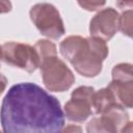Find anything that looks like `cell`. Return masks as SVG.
<instances>
[{
	"label": "cell",
	"mask_w": 133,
	"mask_h": 133,
	"mask_svg": "<svg viewBox=\"0 0 133 133\" xmlns=\"http://www.w3.org/2000/svg\"><path fill=\"white\" fill-rule=\"evenodd\" d=\"M116 6L122 10L132 9L133 0H116Z\"/></svg>",
	"instance_id": "15"
},
{
	"label": "cell",
	"mask_w": 133,
	"mask_h": 133,
	"mask_svg": "<svg viewBox=\"0 0 133 133\" xmlns=\"http://www.w3.org/2000/svg\"><path fill=\"white\" fill-rule=\"evenodd\" d=\"M114 101L117 105L124 108H132L133 106V80L117 81L111 80L108 84Z\"/></svg>",
	"instance_id": "9"
},
{
	"label": "cell",
	"mask_w": 133,
	"mask_h": 133,
	"mask_svg": "<svg viewBox=\"0 0 133 133\" xmlns=\"http://www.w3.org/2000/svg\"><path fill=\"white\" fill-rule=\"evenodd\" d=\"M95 89L91 86H79L72 91L71 99L64 104V116L75 123L85 122L92 113V96Z\"/></svg>",
	"instance_id": "6"
},
{
	"label": "cell",
	"mask_w": 133,
	"mask_h": 133,
	"mask_svg": "<svg viewBox=\"0 0 133 133\" xmlns=\"http://www.w3.org/2000/svg\"><path fill=\"white\" fill-rule=\"evenodd\" d=\"M112 80L117 81H132L133 80V72L131 63H118L113 66L111 71Z\"/></svg>",
	"instance_id": "12"
},
{
	"label": "cell",
	"mask_w": 133,
	"mask_h": 133,
	"mask_svg": "<svg viewBox=\"0 0 133 133\" xmlns=\"http://www.w3.org/2000/svg\"><path fill=\"white\" fill-rule=\"evenodd\" d=\"M119 14L112 7L98 11L89 22L90 36L101 38L105 42L111 39L118 30Z\"/></svg>",
	"instance_id": "8"
},
{
	"label": "cell",
	"mask_w": 133,
	"mask_h": 133,
	"mask_svg": "<svg viewBox=\"0 0 133 133\" xmlns=\"http://www.w3.org/2000/svg\"><path fill=\"white\" fill-rule=\"evenodd\" d=\"M33 47L37 53L39 63L48 57L57 55V49L55 44L49 39H38Z\"/></svg>",
	"instance_id": "11"
},
{
	"label": "cell",
	"mask_w": 133,
	"mask_h": 133,
	"mask_svg": "<svg viewBox=\"0 0 133 133\" xmlns=\"http://www.w3.org/2000/svg\"><path fill=\"white\" fill-rule=\"evenodd\" d=\"M30 19L36 29L51 39H58L65 33L63 21L58 9L51 3H36L29 11Z\"/></svg>",
	"instance_id": "4"
},
{
	"label": "cell",
	"mask_w": 133,
	"mask_h": 133,
	"mask_svg": "<svg viewBox=\"0 0 133 133\" xmlns=\"http://www.w3.org/2000/svg\"><path fill=\"white\" fill-rule=\"evenodd\" d=\"M62 131H81V128H79V127H75L74 125H70L69 127H66L64 130H62Z\"/></svg>",
	"instance_id": "18"
},
{
	"label": "cell",
	"mask_w": 133,
	"mask_h": 133,
	"mask_svg": "<svg viewBox=\"0 0 133 133\" xmlns=\"http://www.w3.org/2000/svg\"><path fill=\"white\" fill-rule=\"evenodd\" d=\"M6 85H7V79L5 78L4 75H2L0 73V95L5 90Z\"/></svg>",
	"instance_id": "17"
},
{
	"label": "cell",
	"mask_w": 133,
	"mask_h": 133,
	"mask_svg": "<svg viewBox=\"0 0 133 133\" xmlns=\"http://www.w3.org/2000/svg\"><path fill=\"white\" fill-rule=\"evenodd\" d=\"M0 60H1V46H0Z\"/></svg>",
	"instance_id": "19"
},
{
	"label": "cell",
	"mask_w": 133,
	"mask_h": 133,
	"mask_svg": "<svg viewBox=\"0 0 133 133\" xmlns=\"http://www.w3.org/2000/svg\"><path fill=\"white\" fill-rule=\"evenodd\" d=\"M129 114L119 105H114L98 117L91 118L86 125V131L94 132H124L129 123Z\"/></svg>",
	"instance_id": "7"
},
{
	"label": "cell",
	"mask_w": 133,
	"mask_h": 133,
	"mask_svg": "<svg viewBox=\"0 0 133 133\" xmlns=\"http://www.w3.org/2000/svg\"><path fill=\"white\" fill-rule=\"evenodd\" d=\"M117 105L114 101V98L108 88V86L95 90L92 96V111L96 114H102L108 109Z\"/></svg>",
	"instance_id": "10"
},
{
	"label": "cell",
	"mask_w": 133,
	"mask_h": 133,
	"mask_svg": "<svg viewBox=\"0 0 133 133\" xmlns=\"http://www.w3.org/2000/svg\"><path fill=\"white\" fill-rule=\"evenodd\" d=\"M77 2L83 9L95 11L103 7L106 3V0H77Z\"/></svg>",
	"instance_id": "14"
},
{
	"label": "cell",
	"mask_w": 133,
	"mask_h": 133,
	"mask_svg": "<svg viewBox=\"0 0 133 133\" xmlns=\"http://www.w3.org/2000/svg\"><path fill=\"white\" fill-rule=\"evenodd\" d=\"M12 4L10 0H0V14H7L11 10Z\"/></svg>",
	"instance_id": "16"
},
{
	"label": "cell",
	"mask_w": 133,
	"mask_h": 133,
	"mask_svg": "<svg viewBox=\"0 0 133 133\" xmlns=\"http://www.w3.org/2000/svg\"><path fill=\"white\" fill-rule=\"evenodd\" d=\"M61 55L73 65L75 71L83 77L98 76L107 58L109 49L105 41L89 36L70 35L59 45Z\"/></svg>",
	"instance_id": "2"
},
{
	"label": "cell",
	"mask_w": 133,
	"mask_h": 133,
	"mask_svg": "<svg viewBox=\"0 0 133 133\" xmlns=\"http://www.w3.org/2000/svg\"><path fill=\"white\" fill-rule=\"evenodd\" d=\"M132 24H133V11L132 9L124 10L118 18V30L128 37L132 36Z\"/></svg>",
	"instance_id": "13"
},
{
	"label": "cell",
	"mask_w": 133,
	"mask_h": 133,
	"mask_svg": "<svg viewBox=\"0 0 133 133\" xmlns=\"http://www.w3.org/2000/svg\"><path fill=\"white\" fill-rule=\"evenodd\" d=\"M38 68L43 82L50 91L62 92L70 89L75 83V75L57 55L44 59Z\"/></svg>",
	"instance_id": "3"
},
{
	"label": "cell",
	"mask_w": 133,
	"mask_h": 133,
	"mask_svg": "<svg viewBox=\"0 0 133 133\" xmlns=\"http://www.w3.org/2000/svg\"><path fill=\"white\" fill-rule=\"evenodd\" d=\"M1 60L28 73H33L39 66V59L34 47L18 42H7L1 46Z\"/></svg>",
	"instance_id": "5"
},
{
	"label": "cell",
	"mask_w": 133,
	"mask_h": 133,
	"mask_svg": "<svg viewBox=\"0 0 133 133\" xmlns=\"http://www.w3.org/2000/svg\"><path fill=\"white\" fill-rule=\"evenodd\" d=\"M64 119L59 101L32 82L12 85L2 100L0 123L6 133H58Z\"/></svg>",
	"instance_id": "1"
}]
</instances>
